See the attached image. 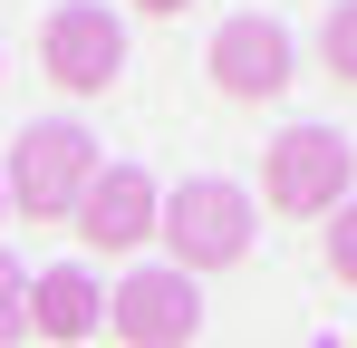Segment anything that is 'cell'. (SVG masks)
<instances>
[{
    "label": "cell",
    "mask_w": 357,
    "mask_h": 348,
    "mask_svg": "<svg viewBox=\"0 0 357 348\" xmlns=\"http://www.w3.org/2000/svg\"><path fill=\"white\" fill-rule=\"evenodd\" d=\"M107 329H116V348H193L203 339V290L183 281L174 261L126 271L116 300H107Z\"/></svg>",
    "instance_id": "cell-5"
},
{
    "label": "cell",
    "mask_w": 357,
    "mask_h": 348,
    "mask_svg": "<svg viewBox=\"0 0 357 348\" xmlns=\"http://www.w3.org/2000/svg\"><path fill=\"white\" fill-rule=\"evenodd\" d=\"M97 329H107V290L87 281L77 261H59V271H29V339L77 348V339H97Z\"/></svg>",
    "instance_id": "cell-8"
},
{
    "label": "cell",
    "mask_w": 357,
    "mask_h": 348,
    "mask_svg": "<svg viewBox=\"0 0 357 348\" xmlns=\"http://www.w3.org/2000/svg\"><path fill=\"white\" fill-rule=\"evenodd\" d=\"M97 136L87 126H68V116H39V126H20L10 136V165H0V194H10V213H29V223H68L77 213V194L97 184Z\"/></svg>",
    "instance_id": "cell-1"
},
{
    "label": "cell",
    "mask_w": 357,
    "mask_h": 348,
    "mask_svg": "<svg viewBox=\"0 0 357 348\" xmlns=\"http://www.w3.org/2000/svg\"><path fill=\"white\" fill-rule=\"evenodd\" d=\"M348 136L338 126H290V136H271V155H261V203L271 213H338V194H348Z\"/></svg>",
    "instance_id": "cell-3"
},
{
    "label": "cell",
    "mask_w": 357,
    "mask_h": 348,
    "mask_svg": "<svg viewBox=\"0 0 357 348\" xmlns=\"http://www.w3.org/2000/svg\"><path fill=\"white\" fill-rule=\"evenodd\" d=\"M0 223H10V194H0Z\"/></svg>",
    "instance_id": "cell-13"
},
{
    "label": "cell",
    "mask_w": 357,
    "mask_h": 348,
    "mask_svg": "<svg viewBox=\"0 0 357 348\" xmlns=\"http://www.w3.org/2000/svg\"><path fill=\"white\" fill-rule=\"evenodd\" d=\"M251 223H261V213H251V194H241V184H222V174L174 184V194H165V213H155V232H165V252H174L183 281L251 261Z\"/></svg>",
    "instance_id": "cell-2"
},
{
    "label": "cell",
    "mask_w": 357,
    "mask_h": 348,
    "mask_svg": "<svg viewBox=\"0 0 357 348\" xmlns=\"http://www.w3.org/2000/svg\"><path fill=\"white\" fill-rule=\"evenodd\" d=\"M328 271H338V281L357 290V203L338 213V223H328Z\"/></svg>",
    "instance_id": "cell-11"
},
{
    "label": "cell",
    "mask_w": 357,
    "mask_h": 348,
    "mask_svg": "<svg viewBox=\"0 0 357 348\" xmlns=\"http://www.w3.org/2000/svg\"><path fill=\"white\" fill-rule=\"evenodd\" d=\"M213 97H232V107H261V97H280L290 87V29L271 20V10H232L222 29H213Z\"/></svg>",
    "instance_id": "cell-6"
},
{
    "label": "cell",
    "mask_w": 357,
    "mask_h": 348,
    "mask_svg": "<svg viewBox=\"0 0 357 348\" xmlns=\"http://www.w3.org/2000/svg\"><path fill=\"white\" fill-rule=\"evenodd\" d=\"M135 10H145V20H183L193 0H135Z\"/></svg>",
    "instance_id": "cell-12"
},
{
    "label": "cell",
    "mask_w": 357,
    "mask_h": 348,
    "mask_svg": "<svg viewBox=\"0 0 357 348\" xmlns=\"http://www.w3.org/2000/svg\"><path fill=\"white\" fill-rule=\"evenodd\" d=\"M39 68H49V87H68V97H107V87L126 78V20L107 10V0H68V10H49Z\"/></svg>",
    "instance_id": "cell-4"
},
{
    "label": "cell",
    "mask_w": 357,
    "mask_h": 348,
    "mask_svg": "<svg viewBox=\"0 0 357 348\" xmlns=\"http://www.w3.org/2000/svg\"><path fill=\"white\" fill-rule=\"evenodd\" d=\"M10 339H29V271L0 252V348H10Z\"/></svg>",
    "instance_id": "cell-10"
},
{
    "label": "cell",
    "mask_w": 357,
    "mask_h": 348,
    "mask_svg": "<svg viewBox=\"0 0 357 348\" xmlns=\"http://www.w3.org/2000/svg\"><path fill=\"white\" fill-rule=\"evenodd\" d=\"M155 213H165V194H155V174L145 165H97V184L77 194V242L87 252H135V242H155Z\"/></svg>",
    "instance_id": "cell-7"
},
{
    "label": "cell",
    "mask_w": 357,
    "mask_h": 348,
    "mask_svg": "<svg viewBox=\"0 0 357 348\" xmlns=\"http://www.w3.org/2000/svg\"><path fill=\"white\" fill-rule=\"evenodd\" d=\"M319 68H328L338 87H357V0H338V10L319 20Z\"/></svg>",
    "instance_id": "cell-9"
}]
</instances>
